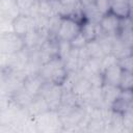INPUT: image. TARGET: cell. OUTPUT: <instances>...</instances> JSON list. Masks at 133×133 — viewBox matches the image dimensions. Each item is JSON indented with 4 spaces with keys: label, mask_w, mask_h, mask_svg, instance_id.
I'll list each match as a JSON object with an SVG mask.
<instances>
[{
    "label": "cell",
    "mask_w": 133,
    "mask_h": 133,
    "mask_svg": "<svg viewBox=\"0 0 133 133\" xmlns=\"http://www.w3.org/2000/svg\"><path fill=\"white\" fill-rule=\"evenodd\" d=\"M81 31V25L72 17H61L59 26L56 32L58 39L71 42Z\"/></svg>",
    "instance_id": "obj_1"
},
{
    "label": "cell",
    "mask_w": 133,
    "mask_h": 133,
    "mask_svg": "<svg viewBox=\"0 0 133 133\" xmlns=\"http://www.w3.org/2000/svg\"><path fill=\"white\" fill-rule=\"evenodd\" d=\"M25 48L23 37L15 32L4 33L2 36V51L3 53L14 54L20 52Z\"/></svg>",
    "instance_id": "obj_2"
},
{
    "label": "cell",
    "mask_w": 133,
    "mask_h": 133,
    "mask_svg": "<svg viewBox=\"0 0 133 133\" xmlns=\"http://www.w3.org/2000/svg\"><path fill=\"white\" fill-rule=\"evenodd\" d=\"M12 27H14V32L23 37L27 32L36 28L35 19L31 16L21 14L12 21Z\"/></svg>",
    "instance_id": "obj_3"
},
{
    "label": "cell",
    "mask_w": 133,
    "mask_h": 133,
    "mask_svg": "<svg viewBox=\"0 0 133 133\" xmlns=\"http://www.w3.org/2000/svg\"><path fill=\"white\" fill-rule=\"evenodd\" d=\"M100 26L104 33L107 34H116V32L119 31L121 27V19L112 14L111 11L104 15L102 20L100 21Z\"/></svg>",
    "instance_id": "obj_4"
},
{
    "label": "cell",
    "mask_w": 133,
    "mask_h": 133,
    "mask_svg": "<svg viewBox=\"0 0 133 133\" xmlns=\"http://www.w3.org/2000/svg\"><path fill=\"white\" fill-rule=\"evenodd\" d=\"M123 69L118 63H115L109 68H107L103 72V78H104V84L108 85H114L119 86L122 75H123Z\"/></svg>",
    "instance_id": "obj_5"
},
{
    "label": "cell",
    "mask_w": 133,
    "mask_h": 133,
    "mask_svg": "<svg viewBox=\"0 0 133 133\" xmlns=\"http://www.w3.org/2000/svg\"><path fill=\"white\" fill-rule=\"evenodd\" d=\"M81 32L88 42L98 38L101 34L104 33L99 23H95L88 20H85L81 25Z\"/></svg>",
    "instance_id": "obj_6"
},
{
    "label": "cell",
    "mask_w": 133,
    "mask_h": 133,
    "mask_svg": "<svg viewBox=\"0 0 133 133\" xmlns=\"http://www.w3.org/2000/svg\"><path fill=\"white\" fill-rule=\"evenodd\" d=\"M102 90H103V98H104L105 104L109 106H113V104L119 98L122 88L119 86L104 84L102 87Z\"/></svg>",
    "instance_id": "obj_7"
},
{
    "label": "cell",
    "mask_w": 133,
    "mask_h": 133,
    "mask_svg": "<svg viewBox=\"0 0 133 133\" xmlns=\"http://www.w3.org/2000/svg\"><path fill=\"white\" fill-rule=\"evenodd\" d=\"M92 86H91V83L89 82V80L87 78H84V77H80L76 83L74 84L73 88H72V91L78 97V98H82L83 96L87 95L90 90H91Z\"/></svg>",
    "instance_id": "obj_8"
},
{
    "label": "cell",
    "mask_w": 133,
    "mask_h": 133,
    "mask_svg": "<svg viewBox=\"0 0 133 133\" xmlns=\"http://www.w3.org/2000/svg\"><path fill=\"white\" fill-rule=\"evenodd\" d=\"M111 12L117 16L119 19L128 18L131 14L129 1H111Z\"/></svg>",
    "instance_id": "obj_9"
},
{
    "label": "cell",
    "mask_w": 133,
    "mask_h": 133,
    "mask_svg": "<svg viewBox=\"0 0 133 133\" xmlns=\"http://www.w3.org/2000/svg\"><path fill=\"white\" fill-rule=\"evenodd\" d=\"M86 49H87V52H88L90 58H100V59H102L106 55L105 52L103 51V49H102L99 41L97 38L87 42Z\"/></svg>",
    "instance_id": "obj_10"
},
{
    "label": "cell",
    "mask_w": 133,
    "mask_h": 133,
    "mask_svg": "<svg viewBox=\"0 0 133 133\" xmlns=\"http://www.w3.org/2000/svg\"><path fill=\"white\" fill-rule=\"evenodd\" d=\"M72 49H73V47L71 45V42L63 41V39H58V42H57V55L63 61L69 56V54L72 51Z\"/></svg>",
    "instance_id": "obj_11"
},
{
    "label": "cell",
    "mask_w": 133,
    "mask_h": 133,
    "mask_svg": "<svg viewBox=\"0 0 133 133\" xmlns=\"http://www.w3.org/2000/svg\"><path fill=\"white\" fill-rule=\"evenodd\" d=\"M119 87L122 89H133V72L123 71Z\"/></svg>",
    "instance_id": "obj_12"
},
{
    "label": "cell",
    "mask_w": 133,
    "mask_h": 133,
    "mask_svg": "<svg viewBox=\"0 0 133 133\" xmlns=\"http://www.w3.org/2000/svg\"><path fill=\"white\" fill-rule=\"evenodd\" d=\"M115 63H118V59L114 54L110 53V54L105 55L101 60V73L103 74V72L107 68H109V66H111V65H113Z\"/></svg>",
    "instance_id": "obj_13"
},
{
    "label": "cell",
    "mask_w": 133,
    "mask_h": 133,
    "mask_svg": "<svg viewBox=\"0 0 133 133\" xmlns=\"http://www.w3.org/2000/svg\"><path fill=\"white\" fill-rule=\"evenodd\" d=\"M87 42H88V41L86 39V37H85V36L82 34V32L80 31V32L71 41V45H72L73 48L81 49V48H83V47L86 46Z\"/></svg>",
    "instance_id": "obj_14"
},
{
    "label": "cell",
    "mask_w": 133,
    "mask_h": 133,
    "mask_svg": "<svg viewBox=\"0 0 133 133\" xmlns=\"http://www.w3.org/2000/svg\"><path fill=\"white\" fill-rule=\"evenodd\" d=\"M95 4L103 15L111 11V0H95Z\"/></svg>",
    "instance_id": "obj_15"
},
{
    "label": "cell",
    "mask_w": 133,
    "mask_h": 133,
    "mask_svg": "<svg viewBox=\"0 0 133 133\" xmlns=\"http://www.w3.org/2000/svg\"><path fill=\"white\" fill-rule=\"evenodd\" d=\"M118 64L122 66L123 70L133 72V54L118 59Z\"/></svg>",
    "instance_id": "obj_16"
},
{
    "label": "cell",
    "mask_w": 133,
    "mask_h": 133,
    "mask_svg": "<svg viewBox=\"0 0 133 133\" xmlns=\"http://www.w3.org/2000/svg\"><path fill=\"white\" fill-rule=\"evenodd\" d=\"M59 2L64 6H69V5H74L79 3L80 0H59Z\"/></svg>",
    "instance_id": "obj_17"
},
{
    "label": "cell",
    "mask_w": 133,
    "mask_h": 133,
    "mask_svg": "<svg viewBox=\"0 0 133 133\" xmlns=\"http://www.w3.org/2000/svg\"><path fill=\"white\" fill-rule=\"evenodd\" d=\"M130 19H131V21H132V23H133V10H131V14H130Z\"/></svg>",
    "instance_id": "obj_18"
},
{
    "label": "cell",
    "mask_w": 133,
    "mask_h": 133,
    "mask_svg": "<svg viewBox=\"0 0 133 133\" xmlns=\"http://www.w3.org/2000/svg\"><path fill=\"white\" fill-rule=\"evenodd\" d=\"M131 50H132V53H133V42H132V44H131Z\"/></svg>",
    "instance_id": "obj_19"
},
{
    "label": "cell",
    "mask_w": 133,
    "mask_h": 133,
    "mask_svg": "<svg viewBox=\"0 0 133 133\" xmlns=\"http://www.w3.org/2000/svg\"><path fill=\"white\" fill-rule=\"evenodd\" d=\"M48 1H56V0H48Z\"/></svg>",
    "instance_id": "obj_20"
}]
</instances>
